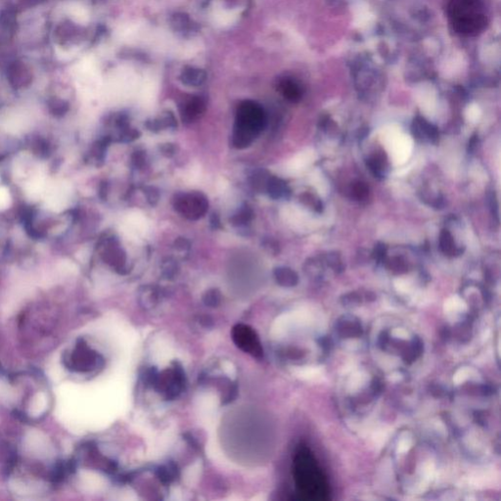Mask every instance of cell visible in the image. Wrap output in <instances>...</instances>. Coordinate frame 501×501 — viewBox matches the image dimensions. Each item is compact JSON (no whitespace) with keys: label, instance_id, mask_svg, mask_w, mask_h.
Wrapping results in <instances>:
<instances>
[{"label":"cell","instance_id":"d4e9b609","mask_svg":"<svg viewBox=\"0 0 501 501\" xmlns=\"http://www.w3.org/2000/svg\"><path fill=\"white\" fill-rule=\"evenodd\" d=\"M373 257L378 262L384 261L387 257V247L382 243H379L376 245L375 249H374V252H373Z\"/></svg>","mask_w":501,"mask_h":501},{"label":"cell","instance_id":"5b68a950","mask_svg":"<svg viewBox=\"0 0 501 501\" xmlns=\"http://www.w3.org/2000/svg\"><path fill=\"white\" fill-rule=\"evenodd\" d=\"M101 259L107 265L119 270L123 269L127 256L116 239L107 238L101 245Z\"/></svg>","mask_w":501,"mask_h":501},{"label":"cell","instance_id":"9c48e42d","mask_svg":"<svg viewBox=\"0 0 501 501\" xmlns=\"http://www.w3.org/2000/svg\"><path fill=\"white\" fill-rule=\"evenodd\" d=\"M266 190L270 197L274 200L288 199L291 195V190L287 183L275 176H270L267 183Z\"/></svg>","mask_w":501,"mask_h":501},{"label":"cell","instance_id":"3957f363","mask_svg":"<svg viewBox=\"0 0 501 501\" xmlns=\"http://www.w3.org/2000/svg\"><path fill=\"white\" fill-rule=\"evenodd\" d=\"M173 205L179 214L190 220L200 219L209 210L207 197L198 191L176 194L173 198Z\"/></svg>","mask_w":501,"mask_h":501},{"label":"cell","instance_id":"4316f807","mask_svg":"<svg viewBox=\"0 0 501 501\" xmlns=\"http://www.w3.org/2000/svg\"><path fill=\"white\" fill-rule=\"evenodd\" d=\"M160 150H161V153L165 156V157H168V158H171L173 156H174L177 152V147L175 146V144H173V143H166V144H162L160 146Z\"/></svg>","mask_w":501,"mask_h":501},{"label":"cell","instance_id":"7c38bea8","mask_svg":"<svg viewBox=\"0 0 501 501\" xmlns=\"http://www.w3.org/2000/svg\"><path fill=\"white\" fill-rule=\"evenodd\" d=\"M440 248L445 256L451 257L461 253V249L456 246L452 235L446 229H443L440 235Z\"/></svg>","mask_w":501,"mask_h":501},{"label":"cell","instance_id":"9a60e30c","mask_svg":"<svg viewBox=\"0 0 501 501\" xmlns=\"http://www.w3.org/2000/svg\"><path fill=\"white\" fill-rule=\"evenodd\" d=\"M276 280L284 286H293L298 282V276L294 270L288 268H278L274 271Z\"/></svg>","mask_w":501,"mask_h":501},{"label":"cell","instance_id":"d6986e66","mask_svg":"<svg viewBox=\"0 0 501 501\" xmlns=\"http://www.w3.org/2000/svg\"><path fill=\"white\" fill-rule=\"evenodd\" d=\"M178 270V266L173 258H167L162 263V271L166 276H173Z\"/></svg>","mask_w":501,"mask_h":501},{"label":"cell","instance_id":"8992f818","mask_svg":"<svg viewBox=\"0 0 501 501\" xmlns=\"http://www.w3.org/2000/svg\"><path fill=\"white\" fill-rule=\"evenodd\" d=\"M413 136L421 142L437 144L439 141L438 129L423 117H417L412 124Z\"/></svg>","mask_w":501,"mask_h":501},{"label":"cell","instance_id":"ac0fdd59","mask_svg":"<svg viewBox=\"0 0 501 501\" xmlns=\"http://www.w3.org/2000/svg\"><path fill=\"white\" fill-rule=\"evenodd\" d=\"M270 177V175H269L266 171H264V170L257 171L252 177V184L258 190L266 189L267 183H268Z\"/></svg>","mask_w":501,"mask_h":501},{"label":"cell","instance_id":"7a4b0ae2","mask_svg":"<svg viewBox=\"0 0 501 501\" xmlns=\"http://www.w3.org/2000/svg\"><path fill=\"white\" fill-rule=\"evenodd\" d=\"M448 18L453 30L462 36H476L482 32L486 18L480 0H449Z\"/></svg>","mask_w":501,"mask_h":501},{"label":"cell","instance_id":"ffe728a7","mask_svg":"<svg viewBox=\"0 0 501 501\" xmlns=\"http://www.w3.org/2000/svg\"><path fill=\"white\" fill-rule=\"evenodd\" d=\"M144 194L151 206H156L160 200V192L156 187L147 186L144 188Z\"/></svg>","mask_w":501,"mask_h":501},{"label":"cell","instance_id":"f1b7e54d","mask_svg":"<svg viewBox=\"0 0 501 501\" xmlns=\"http://www.w3.org/2000/svg\"><path fill=\"white\" fill-rule=\"evenodd\" d=\"M211 224L213 229L220 228V221H219V217L217 214H214V213L212 214V217L211 219Z\"/></svg>","mask_w":501,"mask_h":501},{"label":"cell","instance_id":"4fadbf2b","mask_svg":"<svg viewBox=\"0 0 501 501\" xmlns=\"http://www.w3.org/2000/svg\"><path fill=\"white\" fill-rule=\"evenodd\" d=\"M254 218V212L249 206L242 207L235 214L230 218V222L234 226H244L249 224Z\"/></svg>","mask_w":501,"mask_h":501},{"label":"cell","instance_id":"44dd1931","mask_svg":"<svg viewBox=\"0 0 501 501\" xmlns=\"http://www.w3.org/2000/svg\"><path fill=\"white\" fill-rule=\"evenodd\" d=\"M173 248L175 249L176 252L181 254V256L188 255L190 250V243L185 238H177L174 241Z\"/></svg>","mask_w":501,"mask_h":501},{"label":"cell","instance_id":"83f0119b","mask_svg":"<svg viewBox=\"0 0 501 501\" xmlns=\"http://www.w3.org/2000/svg\"><path fill=\"white\" fill-rule=\"evenodd\" d=\"M389 266L391 268V270H405L406 269L405 267V264L399 258H396L394 260H392L390 263H389Z\"/></svg>","mask_w":501,"mask_h":501},{"label":"cell","instance_id":"2e32d148","mask_svg":"<svg viewBox=\"0 0 501 501\" xmlns=\"http://www.w3.org/2000/svg\"><path fill=\"white\" fill-rule=\"evenodd\" d=\"M181 78L185 84L192 85V86H198V85H201L205 81L206 74L201 70L189 69V70H186L183 72Z\"/></svg>","mask_w":501,"mask_h":501},{"label":"cell","instance_id":"e0dca14e","mask_svg":"<svg viewBox=\"0 0 501 501\" xmlns=\"http://www.w3.org/2000/svg\"><path fill=\"white\" fill-rule=\"evenodd\" d=\"M350 194L354 200L362 202L368 198L369 188L366 185V183H364L362 181H357L351 185Z\"/></svg>","mask_w":501,"mask_h":501},{"label":"cell","instance_id":"30bf717a","mask_svg":"<svg viewBox=\"0 0 501 501\" xmlns=\"http://www.w3.org/2000/svg\"><path fill=\"white\" fill-rule=\"evenodd\" d=\"M111 142L112 138L110 136H106L95 142L87 154V162L96 167L101 166L105 160L107 147Z\"/></svg>","mask_w":501,"mask_h":501},{"label":"cell","instance_id":"52a82bcc","mask_svg":"<svg viewBox=\"0 0 501 501\" xmlns=\"http://www.w3.org/2000/svg\"><path fill=\"white\" fill-rule=\"evenodd\" d=\"M206 106L202 99L194 97L185 103L180 110V115L183 122L191 123L199 119L205 113Z\"/></svg>","mask_w":501,"mask_h":501},{"label":"cell","instance_id":"484cf974","mask_svg":"<svg viewBox=\"0 0 501 501\" xmlns=\"http://www.w3.org/2000/svg\"><path fill=\"white\" fill-rule=\"evenodd\" d=\"M133 164L135 168H142L146 163V154L144 151H136L132 157Z\"/></svg>","mask_w":501,"mask_h":501},{"label":"cell","instance_id":"603a6c76","mask_svg":"<svg viewBox=\"0 0 501 501\" xmlns=\"http://www.w3.org/2000/svg\"><path fill=\"white\" fill-rule=\"evenodd\" d=\"M302 199H303V201L308 206H310L315 211H317V212H321L322 211V202H321V200L316 199L314 196H312L310 194H305Z\"/></svg>","mask_w":501,"mask_h":501},{"label":"cell","instance_id":"5bb4252c","mask_svg":"<svg viewBox=\"0 0 501 501\" xmlns=\"http://www.w3.org/2000/svg\"><path fill=\"white\" fill-rule=\"evenodd\" d=\"M280 89L286 99L292 102H298L302 97L300 86L292 80H284L280 84Z\"/></svg>","mask_w":501,"mask_h":501},{"label":"cell","instance_id":"7402d4cb","mask_svg":"<svg viewBox=\"0 0 501 501\" xmlns=\"http://www.w3.org/2000/svg\"><path fill=\"white\" fill-rule=\"evenodd\" d=\"M263 248L267 252L272 256H276L279 253V245L273 239H265L263 242Z\"/></svg>","mask_w":501,"mask_h":501},{"label":"cell","instance_id":"cb8c5ba5","mask_svg":"<svg viewBox=\"0 0 501 501\" xmlns=\"http://www.w3.org/2000/svg\"><path fill=\"white\" fill-rule=\"evenodd\" d=\"M325 261L331 268H333L336 270L343 269V266L341 263V258L337 253H329L328 255L325 256Z\"/></svg>","mask_w":501,"mask_h":501},{"label":"cell","instance_id":"6da1fadb","mask_svg":"<svg viewBox=\"0 0 501 501\" xmlns=\"http://www.w3.org/2000/svg\"><path fill=\"white\" fill-rule=\"evenodd\" d=\"M267 116L261 105L253 101L243 102L237 111L232 134L235 148L244 149L252 144L264 131Z\"/></svg>","mask_w":501,"mask_h":501},{"label":"cell","instance_id":"8fae6325","mask_svg":"<svg viewBox=\"0 0 501 501\" xmlns=\"http://www.w3.org/2000/svg\"><path fill=\"white\" fill-rule=\"evenodd\" d=\"M146 127L151 132L159 133L167 129H175L177 127V124L174 116L171 112H167L159 118L147 121Z\"/></svg>","mask_w":501,"mask_h":501},{"label":"cell","instance_id":"277c9868","mask_svg":"<svg viewBox=\"0 0 501 501\" xmlns=\"http://www.w3.org/2000/svg\"><path fill=\"white\" fill-rule=\"evenodd\" d=\"M64 365L70 371L85 373L94 369L98 364V355L84 343H77L63 357Z\"/></svg>","mask_w":501,"mask_h":501},{"label":"cell","instance_id":"ba28073f","mask_svg":"<svg viewBox=\"0 0 501 501\" xmlns=\"http://www.w3.org/2000/svg\"><path fill=\"white\" fill-rule=\"evenodd\" d=\"M371 173L377 178H384L388 173V160L384 152H376L370 156L366 162Z\"/></svg>","mask_w":501,"mask_h":501}]
</instances>
